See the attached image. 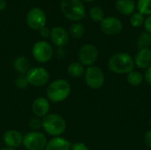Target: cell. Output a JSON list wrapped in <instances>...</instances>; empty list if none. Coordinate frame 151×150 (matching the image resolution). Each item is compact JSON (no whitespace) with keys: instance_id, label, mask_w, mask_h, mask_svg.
I'll list each match as a JSON object with an SVG mask.
<instances>
[{"instance_id":"cell-1","label":"cell","mask_w":151,"mask_h":150,"mask_svg":"<svg viewBox=\"0 0 151 150\" xmlns=\"http://www.w3.org/2000/svg\"><path fill=\"white\" fill-rule=\"evenodd\" d=\"M134 61L131 55L126 52H119L111 56L108 62L111 72L116 74H128L134 69Z\"/></svg>"},{"instance_id":"cell-2","label":"cell","mask_w":151,"mask_h":150,"mask_svg":"<svg viewBox=\"0 0 151 150\" xmlns=\"http://www.w3.org/2000/svg\"><path fill=\"white\" fill-rule=\"evenodd\" d=\"M71 93V86L65 80H57L50 84L47 88V97L50 102L61 103L65 101Z\"/></svg>"},{"instance_id":"cell-3","label":"cell","mask_w":151,"mask_h":150,"mask_svg":"<svg viewBox=\"0 0 151 150\" xmlns=\"http://www.w3.org/2000/svg\"><path fill=\"white\" fill-rule=\"evenodd\" d=\"M43 130L52 137H58L63 134L66 129L65 118L58 114H48L42 118Z\"/></svg>"},{"instance_id":"cell-4","label":"cell","mask_w":151,"mask_h":150,"mask_svg":"<svg viewBox=\"0 0 151 150\" xmlns=\"http://www.w3.org/2000/svg\"><path fill=\"white\" fill-rule=\"evenodd\" d=\"M61 10L70 20L78 21L85 17L86 9L81 0H62Z\"/></svg>"},{"instance_id":"cell-5","label":"cell","mask_w":151,"mask_h":150,"mask_svg":"<svg viewBox=\"0 0 151 150\" xmlns=\"http://www.w3.org/2000/svg\"><path fill=\"white\" fill-rule=\"evenodd\" d=\"M47 142V138L42 133L33 131L23 136L22 144L27 150H43L46 148Z\"/></svg>"},{"instance_id":"cell-6","label":"cell","mask_w":151,"mask_h":150,"mask_svg":"<svg viewBox=\"0 0 151 150\" xmlns=\"http://www.w3.org/2000/svg\"><path fill=\"white\" fill-rule=\"evenodd\" d=\"M85 82L92 89H99L104 84V73L96 66H89L85 70Z\"/></svg>"},{"instance_id":"cell-7","label":"cell","mask_w":151,"mask_h":150,"mask_svg":"<svg viewBox=\"0 0 151 150\" xmlns=\"http://www.w3.org/2000/svg\"><path fill=\"white\" fill-rule=\"evenodd\" d=\"M25 75L28 84L38 88L46 85L50 80L49 72L45 68L40 66L30 68Z\"/></svg>"},{"instance_id":"cell-8","label":"cell","mask_w":151,"mask_h":150,"mask_svg":"<svg viewBox=\"0 0 151 150\" xmlns=\"http://www.w3.org/2000/svg\"><path fill=\"white\" fill-rule=\"evenodd\" d=\"M78 57L80 63L83 66H93L98 58V50L93 44H84L79 50Z\"/></svg>"},{"instance_id":"cell-9","label":"cell","mask_w":151,"mask_h":150,"mask_svg":"<svg viewBox=\"0 0 151 150\" xmlns=\"http://www.w3.org/2000/svg\"><path fill=\"white\" fill-rule=\"evenodd\" d=\"M32 54L34 58L39 63L49 62L53 56L52 47L44 41H40L35 43L32 49Z\"/></svg>"},{"instance_id":"cell-10","label":"cell","mask_w":151,"mask_h":150,"mask_svg":"<svg viewBox=\"0 0 151 150\" xmlns=\"http://www.w3.org/2000/svg\"><path fill=\"white\" fill-rule=\"evenodd\" d=\"M27 24L34 30H40L45 27L46 15L40 8H33L27 14Z\"/></svg>"},{"instance_id":"cell-11","label":"cell","mask_w":151,"mask_h":150,"mask_svg":"<svg viewBox=\"0 0 151 150\" xmlns=\"http://www.w3.org/2000/svg\"><path fill=\"white\" fill-rule=\"evenodd\" d=\"M123 25L121 20L114 16L104 18L101 21L102 31L108 35H116L121 32Z\"/></svg>"},{"instance_id":"cell-12","label":"cell","mask_w":151,"mask_h":150,"mask_svg":"<svg viewBox=\"0 0 151 150\" xmlns=\"http://www.w3.org/2000/svg\"><path fill=\"white\" fill-rule=\"evenodd\" d=\"M50 109V101L45 97H38L35 99L32 104V111L37 118H44L49 114Z\"/></svg>"},{"instance_id":"cell-13","label":"cell","mask_w":151,"mask_h":150,"mask_svg":"<svg viewBox=\"0 0 151 150\" xmlns=\"http://www.w3.org/2000/svg\"><path fill=\"white\" fill-rule=\"evenodd\" d=\"M50 38L56 46L62 48L68 43L69 34L62 27H55L50 31Z\"/></svg>"},{"instance_id":"cell-14","label":"cell","mask_w":151,"mask_h":150,"mask_svg":"<svg viewBox=\"0 0 151 150\" xmlns=\"http://www.w3.org/2000/svg\"><path fill=\"white\" fill-rule=\"evenodd\" d=\"M134 65L139 69L146 70L151 65V50L149 48L141 49L136 53L134 58Z\"/></svg>"},{"instance_id":"cell-15","label":"cell","mask_w":151,"mask_h":150,"mask_svg":"<svg viewBox=\"0 0 151 150\" xmlns=\"http://www.w3.org/2000/svg\"><path fill=\"white\" fill-rule=\"evenodd\" d=\"M3 141L4 144L7 146V148L16 149V148H19L22 144L23 136L19 131L9 130L4 133Z\"/></svg>"},{"instance_id":"cell-16","label":"cell","mask_w":151,"mask_h":150,"mask_svg":"<svg viewBox=\"0 0 151 150\" xmlns=\"http://www.w3.org/2000/svg\"><path fill=\"white\" fill-rule=\"evenodd\" d=\"M71 142L60 136L53 137L50 141L47 142L45 150H71Z\"/></svg>"},{"instance_id":"cell-17","label":"cell","mask_w":151,"mask_h":150,"mask_svg":"<svg viewBox=\"0 0 151 150\" xmlns=\"http://www.w3.org/2000/svg\"><path fill=\"white\" fill-rule=\"evenodd\" d=\"M117 10L124 15H131L135 10V4L133 0H117Z\"/></svg>"},{"instance_id":"cell-18","label":"cell","mask_w":151,"mask_h":150,"mask_svg":"<svg viewBox=\"0 0 151 150\" xmlns=\"http://www.w3.org/2000/svg\"><path fill=\"white\" fill-rule=\"evenodd\" d=\"M29 60L26 57H18L13 61V67L19 75H25L30 69Z\"/></svg>"},{"instance_id":"cell-19","label":"cell","mask_w":151,"mask_h":150,"mask_svg":"<svg viewBox=\"0 0 151 150\" xmlns=\"http://www.w3.org/2000/svg\"><path fill=\"white\" fill-rule=\"evenodd\" d=\"M67 72L73 78H80L85 73V68L80 62H73L67 67Z\"/></svg>"},{"instance_id":"cell-20","label":"cell","mask_w":151,"mask_h":150,"mask_svg":"<svg viewBox=\"0 0 151 150\" xmlns=\"http://www.w3.org/2000/svg\"><path fill=\"white\" fill-rule=\"evenodd\" d=\"M127 80L128 82L129 85L133 86V87H139L142 84L143 80H144V77L143 75L138 72V71H132L131 72H129L128 74H127Z\"/></svg>"},{"instance_id":"cell-21","label":"cell","mask_w":151,"mask_h":150,"mask_svg":"<svg viewBox=\"0 0 151 150\" xmlns=\"http://www.w3.org/2000/svg\"><path fill=\"white\" fill-rule=\"evenodd\" d=\"M85 28L81 23H74L69 28V35L73 39H80L84 34Z\"/></svg>"},{"instance_id":"cell-22","label":"cell","mask_w":151,"mask_h":150,"mask_svg":"<svg viewBox=\"0 0 151 150\" xmlns=\"http://www.w3.org/2000/svg\"><path fill=\"white\" fill-rule=\"evenodd\" d=\"M137 9L140 13L144 15H151V0H138Z\"/></svg>"},{"instance_id":"cell-23","label":"cell","mask_w":151,"mask_h":150,"mask_svg":"<svg viewBox=\"0 0 151 150\" xmlns=\"http://www.w3.org/2000/svg\"><path fill=\"white\" fill-rule=\"evenodd\" d=\"M151 44V34L149 33H142L137 41V47L139 48V50L141 49H146L149 48L150 45Z\"/></svg>"},{"instance_id":"cell-24","label":"cell","mask_w":151,"mask_h":150,"mask_svg":"<svg viewBox=\"0 0 151 150\" xmlns=\"http://www.w3.org/2000/svg\"><path fill=\"white\" fill-rule=\"evenodd\" d=\"M89 16L92 19V20L96 22H101L104 19V11L100 7L94 6L90 9L89 11Z\"/></svg>"},{"instance_id":"cell-25","label":"cell","mask_w":151,"mask_h":150,"mask_svg":"<svg viewBox=\"0 0 151 150\" xmlns=\"http://www.w3.org/2000/svg\"><path fill=\"white\" fill-rule=\"evenodd\" d=\"M144 21H145L144 16L140 12L133 13L130 18V23L134 27H139L142 26L144 24Z\"/></svg>"},{"instance_id":"cell-26","label":"cell","mask_w":151,"mask_h":150,"mask_svg":"<svg viewBox=\"0 0 151 150\" xmlns=\"http://www.w3.org/2000/svg\"><path fill=\"white\" fill-rule=\"evenodd\" d=\"M14 83H15L16 88H18L19 89H24L28 86V81L27 80L26 75H19L16 78Z\"/></svg>"},{"instance_id":"cell-27","label":"cell","mask_w":151,"mask_h":150,"mask_svg":"<svg viewBox=\"0 0 151 150\" xmlns=\"http://www.w3.org/2000/svg\"><path fill=\"white\" fill-rule=\"evenodd\" d=\"M29 126L32 130H39L41 127H42V120L40 119V118L35 117L30 119L29 121Z\"/></svg>"},{"instance_id":"cell-28","label":"cell","mask_w":151,"mask_h":150,"mask_svg":"<svg viewBox=\"0 0 151 150\" xmlns=\"http://www.w3.org/2000/svg\"><path fill=\"white\" fill-rule=\"evenodd\" d=\"M71 150H89V149L83 142H76L72 145Z\"/></svg>"},{"instance_id":"cell-29","label":"cell","mask_w":151,"mask_h":150,"mask_svg":"<svg viewBox=\"0 0 151 150\" xmlns=\"http://www.w3.org/2000/svg\"><path fill=\"white\" fill-rule=\"evenodd\" d=\"M144 142L146 146L151 150V129L149 130L144 135Z\"/></svg>"},{"instance_id":"cell-30","label":"cell","mask_w":151,"mask_h":150,"mask_svg":"<svg viewBox=\"0 0 151 150\" xmlns=\"http://www.w3.org/2000/svg\"><path fill=\"white\" fill-rule=\"evenodd\" d=\"M143 25H144V27H145L147 33H149V34H151V15L150 16H148V18L145 19Z\"/></svg>"},{"instance_id":"cell-31","label":"cell","mask_w":151,"mask_h":150,"mask_svg":"<svg viewBox=\"0 0 151 150\" xmlns=\"http://www.w3.org/2000/svg\"><path fill=\"white\" fill-rule=\"evenodd\" d=\"M143 77H144L145 81L151 86V65L148 69H146V72Z\"/></svg>"},{"instance_id":"cell-32","label":"cell","mask_w":151,"mask_h":150,"mask_svg":"<svg viewBox=\"0 0 151 150\" xmlns=\"http://www.w3.org/2000/svg\"><path fill=\"white\" fill-rule=\"evenodd\" d=\"M40 34L41 36L44 37V38H47L50 35V31L47 28V27H42V29H40Z\"/></svg>"},{"instance_id":"cell-33","label":"cell","mask_w":151,"mask_h":150,"mask_svg":"<svg viewBox=\"0 0 151 150\" xmlns=\"http://www.w3.org/2000/svg\"><path fill=\"white\" fill-rule=\"evenodd\" d=\"M64 56H65V50L62 48H58L56 50V57L58 58H62Z\"/></svg>"},{"instance_id":"cell-34","label":"cell","mask_w":151,"mask_h":150,"mask_svg":"<svg viewBox=\"0 0 151 150\" xmlns=\"http://www.w3.org/2000/svg\"><path fill=\"white\" fill-rule=\"evenodd\" d=\"M6 7V3L4 0H0V11H4Z\"/></svg>"},{"instance_id":"cell-35","label":"cell","mask_w":151,"mask_h":150,"mask_svg":"<svg viewBox=\"0 0 151 150\" xmlns=\"http://www.w3.org/2000/svg\"><path fill=\"white\" fill-rule=\"evenodd\" d=\"M0 150H16L15 149H11V148H4V149H0Z\"/></svg>"},{"instance_id":"cell-36","label":"cell","mask_w":151,"mask_h":150,"mask_svg":"<svg viewBox=\"0 0 151 150\" xmlns=\"http://www.w3.org/2000/svg\"><path fill=\"white\" fill-rule=\"evenodd\" d=\"M82 1H85V2H93L95 0H82Z\"/></svg>"},{"instance_id":"cell-37","label":"cell","mask_w":151,"mask_h":150,"mask_svg":"<svg viewBox=\"0 0 151 150\" xmlns=\"http://www.w3.org/2000/svg\"><path fill=\"white\" fill-rule=\"evenodd\" d=\"M150 125L151 126V117H150Z\"/></svg>"},{"instance_id":"cell-38","label":"cell","mask_w":151,"mask_h":150,"mask_svg":"<svg viewBox=\"0 0 151 150\" xmlns=\"http://www.w3.org/2000/svg\"><path fill=\"white\" fill-rule=\"evenodd\" d=\"M144 150H149V149H144Z\"/></svg>"}]
</instances>
